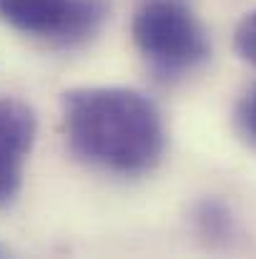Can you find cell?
<instances>
[{
  "label": "cell",
  "mask_w": 256,
  "mask_h": 259,
  "mask_svg": "<svg viewBox=\"0 0 256 259\" xmlns=\"http://www.w3.org/2000/svg\"><path fill=\"white\" fill-rule=\"evenodd\" d=\"M63 128L81 161L123 176L151 171L166 146L161 111L148 96L131 88L68 91L63 96Z\"/></svg>",
  "instance_id": "cell-1"
},
{
  "label": "cell",
  "mask_w": 256,
  "mask_h": 259,
  "mask_svg": "<svg viewBox=\"0 0 256 259\" xmlns=\"http://www.w3.org/2000/svg\"><path fill=\"white\" fill-rule=\"evenodd\" d=\"M133 40L164 78L198 71L211 53L203 23L181 0H143L133 15Z\"/></svg>",
  "instance_id": "cell-2"
},
{
  "label": "cell",
  "mask_w": 256,
  "mask_h": 259,
  "mask_svg": "<svg viewBox=\"0 0 256 259\" xmlns=\"http://www.w3.org/2000/svg\"><path fill=\"white\" fill-rule=\"evenodd\" d=\"M0 20L10 28L56 43L81 46L108 20L106 0H0Z\"/></svg>",
  "instance_id": "cell-3"
},
{
  "label": "cell",
  "mask_w": 256,
  "mask_h": 259,
  "mask_svg": "<svg viewBox=\"0 0 256 259\" xmlns=\"http://www.w3.org/2000/svg\"><path fill=\"white\" fill-rule=\"evenodd\" d=\"M33 141V108L20 98L0 96V206H8L18 196Z\"/></svg>",
  "instance_id": "cell-4"
},
{
  "label": "cell",
  "mask_w": 256,
  "mask_h": 259,
  "mask_svg": "<svg viewBox=\"0 0 256 259\" xmlns=\"http://www.w3.org/2000/svg\"><path fill=\"white\" fill-rule=\"evenodd\" d=\"M198 222L203 234H211V239H229V234L234 232V219L219 201H206L198 211Z\"/></svg>",
  "instance_id": "cell-5"
},
{
  "label": "cell",
  "mask_w": 256,
  "mask_h": 259,
  "mask_svg": "<svg viewBox=\"0 0 256 259\" xmlns=\"http://www.w3.org/2000/svg\"><path fill=\"white\" fill-rule=\"evenodd\" d=\"M236 51L244 61L256 66V10L246 13L236 28Z\"/></svg>",
  "instance_id": "cell-6"
},
{
  "label": "cell",
  "mask_w": 256,
  "mask_h": 259,
  "mask_svg": "<svg viewBox=\"0 0 256 259\" xmlns=\"http://www.w3.org/2000/svg\"><path fill=\"white\" fill-rule=\"evenodd\" d=\"M236 126L256 146V86L246 91V96L241 98V103L236 108Z\"/></svg>",
  "instance_id": "cell-7"
}]
</instances>
